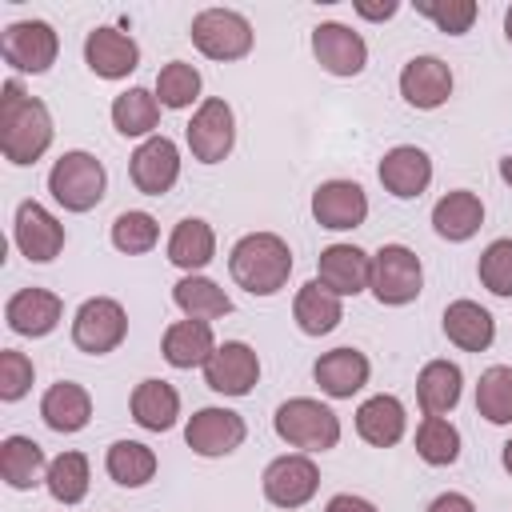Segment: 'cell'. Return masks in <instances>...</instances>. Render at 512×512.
Instances as JSON below:
<instances>
[{
	"label": "cell",
	"instance_id": "1",
	"mask_svg": "<svg viewBox=\"0 0 512 512\" xmlns=\"http://www.w3.org/2000/svg\"><path fill=\"white\" fill-rule=\"evenodd\" d=\"M0 152L8 164L24 168V164H36L48 148H52V112L44 100L28 96L20 88V80H4L0 88Z\"/></svg>",
	"mask_w": 512,
	"mask_h": 512
},
{
	"label": "cell",
	"instance_id": "2",
	"mask_svg": "<svg viewBox=\"0 0 512 512\" xmlns=\"http://www.w3.org/2000/svg\"><path fill=\"white\" fill-rule=\"evenodd\" d=\"M228 272L248 296H276L292 276V248L276 232H248L232 244Z\"/></svg>",
	"mask_w": 512,
	"mask_h": 512
},
{
	"label": "cell",
	"instance_id": "3",
	"mask_svg": "<svg viewBox=\"0 0 512 512\" xmlns=\"http://www.w3.org/2000/svg\"><path fill=\"white\" fill-rule=\"evenodd\" d=\"M272 428L288 448H300V452H328L340 444V416L312 396L284 400L272 416Z\"/></svg>",
	"mask_w": 512,
	"mask_h": 512
},
{
	"label": "cell",
	"instance_id": "4",
	"mask_svg": "<svg viewBox=\"0 0 512 512\" xmlns=\"http://www.w3.org/2000/svg\"><path fill=\"white\" fill-rule=\"evenodd\" d=\"M104 188H108V172L104 164L84 152V148H72L64 152L60 160H52L48 168V192L52 200L64 208V212H92L100 200H104Z\"/></svg>",
	"mask_w": 512,
	"mask_h": 512
},
{
	"label": "cell",
	"instance_id": "5",
	"mask_svg": "<svg viewBox=\"0 0 512 512\" xmlns=\"http://www.w3.org/2000/svg\"><path fill=\"white\" fill-rule=\"evenodd\" d=\"M188 36H192L200 56L220 60V64L244 60L252 52V44H256V32H252L248 16L236 12V8H204V12H196Z\"/></svg>",
	"mask_w": 512,
	"mask_h": 512
},
{
	"label": "cell",
	"instance_id": "6",
	"mask_svg": "<svg viewBox=\"0 0 512 512\" xmlns=\"http://www.w3.org/2000/svg\"><path fill=\"white\" fill-rule=\"evenodd\" d=\"M424 288V264L408 244H380L372 252V280L368 292L384 308H404L420 296Z\"/></svg>",
	"mask_w": 512,
	"mask_h": 512
},
{
	"label": "cell",
	"instance_id": "7",
	"mask_svg": "<svg viewBox=\"0 0 512 512\" xmlns=\"http://www.w3.org/2000/svg\"><path fill=\"white\" fill-rule=\"evenodd\" d=\"M188 152L200 164H220L228 160V152L236 148V112L224 96H204L184 128Z\"/></svg>",
	"mask_w": 512,
	"mask_h": 512
},
{
	"label": "cell",
	"instance_id": "8",
	"mask_svg": "<svg viewBox=\"0 0 512 512\" xmlns=\"http://www.w3.org/2000/svg\"><path fill=\"white\" fill-rule=\"evenodd\" d=\"M128 336V312L112 296H88L72 316V344L88 356H108Z\"/></svg>",
	"mask_w": 512,
	"mask_h": 512
},
{
	"label": "cell",
	"instance_id": "9",
	"mask_svg": "<svg viewBox=\"0 0 512 512\" xmlns=\"http://www.w3.org/2000/svg\"><path fill=\"white\" fill-rule=\"evenodd\" d=\"M0 52H4V60H8L16 72L40 76V72H48V68L56 64V56H60V36H56V28H52L48 20H16V24H8L4 36H0Z\"/></svg>",
	"mask_w": 512,
	"mask_h": 512
},
{
	"label": "cell",
	"instance_id": "10",
	"mask_svg": "<svg viewBox=\"0 0 512 512\" xmlns=\"http://www.w3.org/2000/svg\"><path fill=\"white\" fill-rule=\"evenodd\" d=\"M248 436V424L240 412L232 408H196L184 424V444L204 456V460H216V456H232Z\"/></svg>",
	"mask_w": 512,
	"mask_h": 512
},
{
	"label": "cell",
	"instance_id": "11",
	"mask_svg": "<svg viewBox=\"0 0 512 512\" xmlns=\"http://www.w3.org/2000/svg\"><path fill=\"white\" fill-rule=\"evenodd\" d=\"M260 484H264L268 504L292 512V508H304V504L316 496V488H320V468L312 464L308 452H288V456H276V460L264 468Z\"/></svg>",
	"mask_w": 512,
	"mask_h": 512
},
{
	"label": "cell",
	"instance_id": "12",
	"mask_svg": "<svg viewBox=\"0 0 512 512\" xmlns=\"http://www.w3.org/2000/svg\"><path fill=\"white\" fill-rule=\"evenodd\" d=\"M312 56L328 76H360L368 68V44L356 28L340 24V20H324L312 28Z\"/></svg>",
	"mask_w": 512,
	"mask_h": 512
},
{
	"label": "cell",
	"instance_id": "13",
	"mask_svg": "<svg viewBox=\"0 0 512 512\" xmlns=\"http://www.w3.org/2000/svg\"><path fill=\"white\" fill-rule=\"evenodd\" d=\"M260 380V356L244 340H224L216 344L212 360L204 364V384L216 396H248Z\"/></svg>",
	"mask_w": 512,
	"mask_h": 512
},
{
	"label": "cell",
	"instance_id": "14",
	"mask_svg": "<svg viewBox=\"0 0 512 512\" xmlns=\"http://www.w3.org/2000/svg\"><path fill=\"white\" fill-rule=\"evenodd\" d=\"M12 240H16V248H20L24 260L48 264V260H56L64 252V240L68 236H64V224L44 204L24 200L16 208V220H12Z\"/></svg>",
	"mask_w": 512,
	"mask_h": 512
},
{
	"label": "cell",
	"instance_id": "15",
	"mask_svg": "<svg viewBox=\"0 0 512 512\" xmlns=\"http://www.w3.org/2000/svg\"><path fill=\"white\" fill-rule=\"evenodd\" d=\"M128 176H132L136 192H144V196L172 192V184L180 180V148H176V140H168L160 132L140 140V148L128 160Z\"/></svg>",
	"mask_w": 512,
	"mask_h": 512
},
{
	"label": "cell",
	"instance_id": "16",
	"mask_svg": "<svg viewBox=\"0 0 512 512\" xmlns=\"http://www.w3.org/2000/svg\"><path fill=\"white\" fill-rule=\"evenodd\" d=\"M312 220L328 232H352L368 220V196L356 180H324L312 192Z\"/></svg>",
	"mask_w": 512,
	"mask_h": 512
},
{
	"label": "cell",
	"instance_id": "17",
	"mask_svg": "<svg viewBox=\"0 0 512 512\" xmlns=\"http://www.w3.org/2000/svg\"><path fill=\"white\" fill-rule=\"evenodd\" d=\"M84 64L100 80H124L128 72L140 68V44L128 32L100 24V28H92L84 36Z\"/></svg>",
	"mask_w": 512,
	"mask_h": 512
},
{
	"label": "cell",
	"instance_id": "18",
	"mask_svg": "<svg viewBox=\"0 0 512 512\" xmlns=\"http://www.w3.org/2000/svg\"><path fill=\"white\" fill-rule=\"evenodd\" d=\"M376 176H380V184H384L388 196H396V200H416V196H424L428 184H432V160H428V152L416 148V144H396V148H388V152L380 156Z\"/></svg>",
	"mask_w": 512,
	"mask_h": 512
},
{
	"label": "cell",
	"instance_id": "19",
	"mask_svg": "<svg viewBox=\"0 0 512 512\" xmlns=\"http://www.w3.org/2000/svg\"><path fill=\"white\" fill-rule=\"evenodd\" d=\"M316 280L328 292H336L340 300L360 296V292H368V280H372V256L356 244H328L316 260Z\"/></svg>",
	"mask_w": 512,
	"mask_h": 512
},
{
	"label": "cell",
	"instance_id": "20",
	"mask_svg": "<svg viewBox=\"0 0 512 512\" xmlns=\"http://www.w3.org/2000/svg\"><path fill=\"white\" fill-rule=\"evenodd\" d=\"M452 84H456L452 68L440 56H412L400 68V96H404V104H412L420 112H432V108L448 104Z\"/></svg>",
	"mask_w": 512,
	"mask_h": 512
},
{
	"label": "cell",
	"instance_id": "21",
	"mask_svg": "<svg viewBox=\"0 0 512 512\" xmlns=\"http://www.w3.org/2000/svg\"><path fill=\"white\" fill-rule=\"evenodd\" d=\"M368 376H372L368 356L360 348H348V344L316 356V364H312V380L320 384V392L328 400H352L368 384Z\"/></svg>",
	"mask_w": 512,
	"mask_h": 512
},
{
	"label": "cell",
	"instance_id": "22",
	"mask_svg": "<svg viewBox=\"0 0 512 512\" xmlns=\"http://www.w3.org/2000/svg\"><path fill=\"white\" fill-rule=\"evenodd\" d=\"M4 320L16 336H48L64 320V300L48 288H20L4 304Z\"/></svg>",
	"mask_w": 512,
	"mask_h": 512
},
{
	"label": "cell",
	"instance_id": "23",
	"mask_svg": "<svg viewBox=\"0 0 512 512\" xmlns=\"http://www.w3.org/2000/svg\"><path fill=\"white\" fill-rule=\"evenodd\" d=\"M408 428V412L400 404V396L392 392H376L356 408V436L372 448H392L404 440Z\"/></svg>",
	"mask_w": 512,
	"mask_h": 512
},
{
	"label": "cell",
	"instance_id": "24",
	"mask_svg": "<svg viewBox=\"0 0 512 512\" xmlns=\"http://www.w3.org/2000/svg\"><path fill=\"white\" fill-rule=\"evenodd\" d=\"M480 224H484V200L468 188H452L432 204V228L440 240L464 244L480 232Z\"/></svg>",
	"mask_w": 512,
	"mask_h": 512
},
{
	"label": "cell",
	"instance_id": "25",
	"mask_svg": "<svg viewBox=\"0 0 512 512\" xmlns=\"http://www.w3.org/2000/svg\"><path fill=\"white\" fill-rule=\"evenodd\" d=\"M40 420L52 432H60V436H72V432L88 428V420H92V396H88V388L76 384V380H56L40 396Z\"/></svg>",
	"mask_w": 512,
	"mask_h": 512
},
{
	"label": "cell",
	"instance_id": "26",
	"mask_svg": "<svg viewBox=\"0 0 512 512\" xmlns=\"http://www.w3.org/2000/svg\"><path fill=\"white\" fill-rule=\"evenodd\" d=\"M160 352L172 368H204L216 352V336H212V324L204 320H172L160 336Z\"/></svg>",
	"mask_w": 512,
	"mask_h": 512
},
{
	"label": "cell",
	"instance_id": "27",
	"mask_svg": "<svg viewBox=\"0 0 512 512\" xmlns=\"http://www.w3.org/2000/svg\"><path fill=\"white\" fill-rule=\"evenodd\" d=\"M464 396V372L452 360H428L416 376V400L424 416H448Z\"/></svg>",
	"mask_w": 512,
	"mask_h": 512
},
{
	"label": "cell",
	"instance_id": "28",
	"mask_svg": "<svg viewBox=\"0 0 512 512\" xmlns=\"http://www.w3.org/2000/svg\"><path fill=\"white\" fill-rule=\"evenodd\" d=\"M128 408H132V420H136L144 432H168V428H176V420H180V392H176L168 380L148 376V380H140V384L132 388Z\"/></svg>",
	"mask_w": 512,
	"mask_h": 512
},
{
	"label": "cell",
	"instance_id": "29",
	"mask_svg": "<svg viewBox=\"0 0 512 512\" xmlns=\"http://www.w3.org/2000/svg\"><path fill=\"white\" fill-rule=\"evenodd\" d=\"M212 256H216V232H212V224L200 220V216H184L172 228V236H168V260L184 276H196V272H204L212 264Z\"/></svg>",
	"mask_w": 512,
	"mask_h": 512
},
{
	"label": "cell",
	"instance_id": "30",
	"mask_svg": "<svg viewBox=\"0 0 512 512\" xmlns=\"http://www.w3.org/2000/svg\"><path fill=\"white\" fill-rule=\"evenodd\" d=\"M444 336L460 348V352H484L496 340V320L488 308H480L476 300H452L444 308Z\"/></svg>",
	"mask_w": 512,
	"mask_h": 512
},
{
	"label": "cell",
	"instance_id": "31",
	"mask_svg": "<svg viewBox=\"0 0 512 512\" xmlns=\"http://www.w3.org/2000/svg\"><path fill=\"white\" fill-rule=\"evenodd\" d=\"M292 320L304 336H328L344 320V300L328 292L320 280H308L292 300Z\"/></svg>",
	"mask_w": 512,
	"mask_h": 512
},
{
	"label": "cell",
	"instance_id": "32",
	"mask_svg": "<svg viewBox=\"0 0 512 512\" xmlns=\"http://www.w3.org/2000/svg\"><path fill=\"white\" fill-rule=\"evenodd\" d=\"M112 128L120 136H128V140L156 136V128H160V100H156V92L152 88H140V84H132L128 92H120L112 100Z\"/></svg>",
	"mask_w": 512,
	"mask_h": 512
},
{
	"label": "cell",
	"instance_id": "33",
	"mask_svg": "<svg viewBox=\"0 0 512 512\" xmlns=\"http://www.w3.org/2000/svg\"><path fill=\"white\" fill-rule=\"evenodd\" d=\"M172 304L188 316V320H204V324H212V320H220V316H228L232 312V296L216 284V280H208V276H180L176 284H172Z\"/></svg>",
	"mask_w": 512,
	"mask_h": 512
},
{
	"label": "cell",
	"instance_id": "34",
	"mask_svg": "<svg viewBox=\"0 0 512 512\" xmlns=\"http://www.w3.org/2000/svg\"><path fill=\"white\" fill-rule=\"evenodd\" d=\"M48 472V456L32 436H4L0 440V476L8 488L24 492L32 484H40Z\"/></svg>",
	"mask_w": 512,
	"mask_h": 512
},
{
	"label": "cell",
	"instance_id": "35",
	"mask_svg": "<svg viewBox=\"0 0 512 512\" xmlns=\"http://www.w3.org/2000/svg\"><path fill=\"white\" fill-rule=\"evenodd\" d=\"M104 468L120 488H144L156 476V452L144 440H116L104 452Z\"/></svg>",
	"mask_w": 512,
	"mask_h": 512
},
{
	"label": "cell",
	"instance_id": "36",
	"mask_svg": "<svg viewBox=\"0 0 512 512\" xmlns=\"http://www.w3.org/2000/svg\"><path fill=\"white\" fill-rule=\"evenodd\" d=\"M88 456L84 452H60L48 460L44 472V488L56 504H80L88 496Z\"/></svg>",
	"mask_w": 512,
	"mask_h": 512
},
{
	"label": "cell",
	"instance_id": "37",
	"mask_svg": "<svg viewBox=\"0 0 512 512\" xmlns=\"http://www.w3.org/2000/svg\"><path fill=\"white\" fill-rule=\"evenodd\" d=\"M200 88H204V76H200V68L196 64H188V60H168L160 72H156V100H160V108H172V112H180V108H192L196 100H200Z\"/></svg>",
	"mask_w": 512,
	"mask_h": 512
},
{
	"label": "cell",
	"instance_id": "38",
	"mask_svg": "<svg viewBox=\"0 0 512 512\" xmlns=\"http://www.w3.org/2000/svg\"><path fill=\"white\" fill-rule=\"evenodd\" d=\"M416 456L432 468H448L460 460V428L448 416H424L416 424Z\"/></svg>",
	"mask_w": 512,
	"mask_h": 512
},
{
	"label": "cell",
	"instance_id": "39",
	"mask_svg": "<svg viewBox=\"0 0 512 512\" xmlns=\"http://www.w3.org/2000/svg\"><path fill=\"white\" fill-rule=\"evenodd\" d=\"M476 412L488 424H512V368L492 364L476 380Z\"/></svg>",
	"mask_w": 512,
	"mask_h": 512
},
{
	"label": "cell",
	"instance_id": "40",
	"mask_svg": "<svg viewBox=\"0 0 512 512\" xmlns=\"http://www.w3.org/2000/svg\"><path fill=\"white\" fill-rule=\"evenodd\" d=\"M160 240V224L152 212H140V208H128L112 220V248L124 252V256H144L152 252Z\"/></svg>",
	"mask_w": 512,
	"mask_h": 512
},
{
	"label": "cell",
	"instance_id": "41",
	"mask_svg": "<svg viewBox=\"0 0 512 512\" xmlns=\"http://www.w3.org/2000/svg\"><path fill=\"white\" fill-rule=\"evenodd\" d=\"M476 276H480V284H484L492 296L512 300V236H500V240H492V244L480 252Z\"/></svg>",
	"mask_w": 512,
	"mask_h": 512
},
{
	"label": "cell",
	"instance_id": "42",
	"mask_svg": "<svg viewBox=\"0 0 512 512\" xmlns=\"http://www.w3.org/2000/svg\"><path fill=\"white\" fill-rule=\"evenodd\" d=\"M416 12L428 16L444 36H464L476 20V4L472 0H416Z\"/></svg>",
	"mask_w": 512,
	"mask_h": 512
},
{
	"label": "cell",
	"instance_id": "43",
	"mask_svg": "<svg viewBox=\"0 0 512 512\" xmlns=\"http://www.w3.org/2000/svg\"><path fill=\"white\" fill-rule=\"evenodd\" d=\"M36 380V364L32 356H24L20 348H4L0 352V400H20Z\"/></svg>",
	"mask_w": 512,
	"mask_h": 512
},
{
	"label": "cell",
	"instance_id": "44",
	"mask_svg": "<svg viewBox=\"0 0 512 512\" xmlns=\"http://www.w3.org/2000/svg\"><path fill=\"white\" fill-rule=\"evenodd\" d=\"M324 512H380L372 500H364V496H352V492H336L328 504H324Z\"/></svg>",
	"mask_w": 512,
	"mask_h": 512
},
{
	"label": "cell",
	"instance_id": "45",
	"mask_svg": "<svg viewBox=\"0 0 512 512\" xmlns=\"http://www.w3.org/2000/svg\"><path fill=\"white\" fill-rule=\"evenodd\" d=\"M428 512H476V504H472L464 492H440V496L428 504Z\"/></svg>",
	"mask_w": 512,
	"mask_h": 512
},
{
	"label": "cell",
	"instance_id": "46",
	"mask_svg": "<svg viewBox=\"0 0 512 512\" xmlns=\"http://www.w3.org/2000/svg\"><path fill=\"white\" fill-rule=\"evenodd\" d=\"M352 8H356V16H364V20H392V16L400 12V4H396V0H384V4H368V0H356Z\"/></svg>",
	"mask_w": 512,
	"mask_h": 512
},
{
	"label": "cell",
	"instance_id": "47",
	"mask_svg": "<svg viewBox=\"0 0 512 512\" xmlns=\"http://www.w3.org/2000/svg\"><path fill=\"white\" fill-rule=\"evenodd\" d=\"M500 464H504V472L512 476V436L504 440V448H500Z\"/></svg>",
	"mask_w": 512,
	"mask_h": 512
},
{
	"label": "cell",
	"instance_id": "48",
	"mask_svg": "<svg viewBox=\"0 0 512 512\" xmlns=\"http://www.w3.org/2000/svg\"><path fill=\"white\" fill-rule=\"evenodd\" d=\"M500 180L512 188V156H504V160H500Z\"/></svg>",
	"mask_w": 512,
	"mask_h": 512
},
{
	"label": "cell",
	"instance_id": "49",
	"mask_svg": "<svg viewBox=\"0 0 512 512\" xmlns=\"http://www.w3.org/2000/svg\"><path fill=\"white\" fill-rule=\"evenodd\" d=\"M504 36H508V44H512V4H508V12H504Z\"/></svg>",
	"mask_w": 512,
	"mask_h": 512
}]
</instances>
